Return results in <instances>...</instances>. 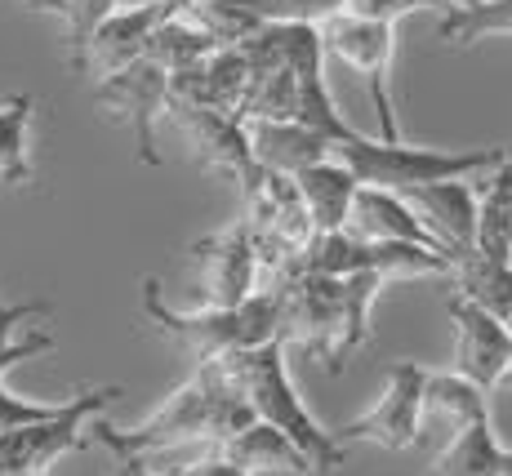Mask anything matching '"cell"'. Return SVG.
I'll list each match as a JSON object with an SVG mask.
<instances>
[{"label": "cell", "mask_w": 512, "mask_h": 476, "mask_svg": "<svg viewBox=\"0 0 512 476\" xmlns=\"http://www.w3.org/2000/svg\"><path fill=\"white\" fill-rule=\"evenodd\" d=\"M388 276L379 272H352V276H317V272H294L277 281L281 299V343H299L312 352L326 374H339L343 361L370 339V303Z\"/></svg>", "instance_id": "cell-1"}, {"label": "cell", "mask_w": 512, "mask_h": 476, "mask_svg": "<svg viewBox=\"0 0 512 476\" xmlns=\"http://www.w3.org/2000/svg\"><path fill=\"white\" fill-rule=\"evenodd\" d=\"M254 419V410L245 405V396H236L223 374L214 365H196V374L165 396V405L139 428H112V423L94 419L90 423V441L107 445L112 454H152L174 450V445H201V459L210 450H219L223 441L241 436Z\"/></svg>", "instance_id": "cell-2"}, {"label": "cell", "mask_w": 512, "mask_h": 476, "mask_svg": "<svg viewBox=\"0 0 512 476\" xmlns=\"http://www.w3.org/2000/svg\"><path fill=\"white\" fill-rule=\"evenodd\" d=\"M214 370L223 374V383L245 396V405L254 410V419L277 428L294 450L308 459L312 472H334L343 468V445L321 428L308 414V405L299 401L290 383V370H285V343L272 339L263 347H250V352H232L223 361H214Z\"/></svg>", "instance_id": "cell-3"}, {"label": "cell", "mask_w": 512, "mask_h": 476, "mask_svg": "<svg viewBox=\"0 0 512 476\" xmlns=\"http://www.w3.org/2000/svg\"><path fill=\"white\" fill-rule=\"evenodd\" d=\"M143 312L165 339H174L196 365H214L232 352H250L272 339H281V299L277 290H259L236 307H201L179 312L161 299V285L143 281Z\"/></svg>", "instance_id": "cell-4"}, {"label": "cell", "mask_w": 512, "mask_h": 476, "mask_svg": "<svg viewBox=\"0 0 512 476\" xmlns=\"http://www.w3.org/2000/svg\"><path fill=\"white\" fill-rule=\"evenodd\" d=\"M504 156V147H472V152H437V147H410V143H379L357 130L330 143V161L357 178V187H379V192H406L419 183H446V178H477L490 174Z\"/></svg>", "instance_id": "cell-5"}, {"label": "cell", "mask_w": 512, "mask_h": 476, "mask_svg": "<svg viewBox=\"0 0 512 476\" xmlns=\"http://www.w3.org/2000/svg\"><path fill=\"white\" fill-rule=\"evenodd\" d=\"M392 32H397L392 23H370L357 14H330L326 23H317L321 54H334L366 81L374 116H379V143H401L397 103H392V54H397Z\"/></svg>", "instance_id": "cell-6"}, {"label": "cell", "mask_w": 512, "mask_h": 476, "mask_svg": "<svg viewBox=\"0 0 512 476\" xmlns=\"http://www.w3.org/2000/svg\"><path fill=\"white\" fill-rule=\"evenodd\" d=\"M121 396V388H85L67 396L63 410L32 428L0 432V476H45L63 454L90 441V423Z\"/></svg>", "instance_id": "cell-7"}, {"label": "cell", "mask_w": 512, "mask_h": 476, "mask_svg": "<svg viewBox=\"0 0 512 476\" xmlns=\"http://www.w3.org/2000/svg\"><path fill=\"white\" fill-rule=\"evenodd\" d=\"M423 410H428V370L415 361H397L388 370V388L383 396L370 405L361 419H352L348 428L330 432L334 441L348 450L352 441H366V445H379V450H415L419 445V423H423Z\"/></svg>", "instance_id": "cell-8"}, {"label": "cell", "mask_w": 512, "mask_h": 476, "mask_svg": "<svg viewBox=\"0 0 512 476\" xmlns=\"http://www.w3.org/2000/svg\"><path fill=\"white\" fill-rule=\"evenodd\" d=\"M294 272H317V276L379 272L392 281V276H450V263L441 259V254L419 250V245L357 241V236H348V232H326L299 254V267H294Z\"/></svg>", "instance_id": "cell-9"}, {"label": "cell", "mask_w": 512, "mask_h": 476, "mask_svg": "<svg viewBox=\"0 0 512 476\" xmlns=\"http://www.w3.org/2000/svg\"><path fill=\"white\" fill-rule=\"evenodd\" d=\"M94 103L103 107V112H112L116 121L130 125L134 152H139L143 165H161V152H156V121L165 116V103H170V72H165L161 63L134 58V63L98 76Z\"/></svg>", "instance_id": "cell-10"}, {"label": "cell", "mask_w": 512, "mask_h": 476, "mask_svg": "<svg viewBox=\"0 0 512 476\" xmlns=\"http://www.w3.org/2000/svg\"><path fill=\"white\" fill-rule=\"evenodd\" d=\"M450 321H455V370L464 383H472L481 396H490L508 379L512 361V330L499 316L481 312L477 303L450 294Z\"/></svg>", "instance_id": "cell-11"}, {"label": "cell", "mask_w": 512, "mask_h": 476, "mask_svg": "<svg viewBox=\"0 0 512 476\" xmlns=\"http://www.w3.org/2000/svg\"><path fill=\"white\" fill-rule=\"evenodd\" d=\"M192 263L201 276V294L210 307H236L250 294H259V259H254V241L245 223L236 218L223 232H210L192 241Z\"/></svg>", "instance_id": "cell-12"}, {"label": "cell", "mask_w": 512, "mask_h": 476, "mask_svg": "<svg viewBox=\"0 0 512 476\" xmlns=\"http://www.w3.org/2000/svg\"><path fill=\"white\" fill-rule=\"evenodd\" d=\"M410 205V214L419 218V227L437 241L441 259H459L472 254L477 241V187L472 178H446V183H419L397 192Z\"/></svg>", "instance_id": "cell-13"}, {"label": "cell", "mask_w": 512, "mask_h": 476, "mask_svg": "<svg viewBox=\"0 0 512 476\" xmlns=\"http://www.w3.org/2000/svg\"><path fill=\"white\" fill-rule=\"evenodd\" d=\"M165 116L183 130V138L192 143L196 161L205 170H219L228 174L232 183H241L245 174L254 170V152H250V134L245 125L236 121L232 112H214V107H196V103H165Z\"/></svg>", "instance_id": "cell-14"}, {"label": "cell", "mask_w": 512, "mask_h": 476, "mask_svg": "<svg viewBox=\"0 0 512 476\" xmlns=\"http://www.w3.org/2000/svg\"><path fill=\"white\" fill-rule=\"evenodd\" d=\"M343 232L357 236V241H397V245H419L428 254H441L437 241L410 214V205L397 192H379V187H357L352 192V210Z\"/></svg>", "instance_id": "cell-15"}, {"label": "cell", "mask_w": 512, "mask_h": 476, "mask_svg": "<svg viewBox=\"0 0 512 476\" xmlns=\"http://www.w3.org/2000/svg\"><path fill=\"white\" fill-rule=\"evenodd\" d=\"M245 81H250L245 58L236 54V49H214L210 58H201V63L170 76V98L174 103H196V107H214V112L236 116Z\"/></svg>", "instance_id": "cell-16"}, {"label": "cell", "mask_w": 512, "mask_h": 476, "mask_svg": "<svg viewBox=\"0 0 512 476\" xmlns=\"http://www.w3.org/2000/svg\"><path fill=\"white\" fill-rule=\"evenodd\" d=\"M508 468H512V450L499 445L490 410H481L455 423V441L432 463L428 476H508Z\"/></svg>", "instance_id": "cell-17"}, {"label": "cell", "mask_w": 512, "mask_h": 476, "mask_svg": "<svg viewBox=\"0 0 512 476\" xmlns=\"http://www.w3.org/2000/svg\"><path fill=\"white\" fill-rule=\"evenodd\" d=\"M472 250L490 263H512V147L477 187V241Z\"/></svg>", "instance_id": "cell-18"}, {"label": "cell", "mask_w": 512, "mask_h": 476, "mask_svg": "<svg viewBox=\"0 0 512 476\" xmlns=\"http://www.w3.org/2000/svg\"><path fill=\"white\" fill-rule=\"evenodd\" d=\"M294 187H299L303 205H308V218H312V227H317V236L348 227L357 178L343 170L339 161H317V165H308V170H299L294 174Z\"/></svg>", "instance_id": "cell-19"}, {"label": "cell", "mask_w": 512, "mask_h": 476, "mask_svg": "<svg viewBox=\"0 0 512 476\" xmlns=\"http://www.w3.org/2000/svg\"><path fill=\"white\" fill-rule=\"evenodd\" d=\"M205 459H223V463H232V468H245L250 476H259V472H285V476L312 472L308 459H303L277 428H268V423H250L241 436L223 441L219 450H210Z\"/></svg>", "instance_id": "cell-20"}, {"label": "cell", "mask_w": 512, "mask_h": 476, "mask_svg": "<svg viewBox=\"0 0 512 476\" xmlns=\"http://www.w3.org/2000/svg\"><path fill=\"white\" fill-rule=\"evenodd\" d=\"M245 134H250L254 161L268 165V170H277V174L294 178L299 170H308V165L330 161L326 138L303 130V125H245Z\"/></svg>", "instance_id": "cell-21"}, {"label": "cell", "mask_w": 512, "mask_h": 476, "mask_svg": "<svg viewBox=\"0 0 512 476\" xmlns=\"http://www.w3.org/2000/svg\"><path fill=\"white\" fill-rule=\"evenodd\" d=\"M450 281H455L459 299L477 303L481 312L499 316L504 325L512 321V263H490L472 250L450 259Z\"/></svg>", "instance_id": "cell-22"}, {"label": "cell", "mask_w": 512, "mask_h": 476, "mask_svg": "<svg viewBox=\"0 0 512 476\" xmlns=\"http://www.w3.org/2000/svg\"><path fill=\"white\" fill-rule=\"evenodd\" d=\"M32 94H14L0 103V183L5 187H27L36 178L32 156H27V134H32Z\"/></svg>", "instance_id": "cell-23"}, {"label": "cell", "mask_w": 512, "mask_h": 476, "mask_svg": "<svg viewBox=\"0 0 512 476\" xmlns=\"http://www.w3.org/2000/svg\"><path fill=\"white\" fill-rule=\"evenodd\" d=\"M437 36L455 49L490 41V36H512V0H481V5L441 9Z\"/></svg>", "instance_id": "cell-24"}, {"label": "cell", "mask_w": 512, "mask_h": 476, "mask_svg": "<svg viewBox=\"0 0 512 476\" xmlns=\"http://www.w3.org/2000/svg\"><path fill=\"white\" fill-rule=\"evenodd\" d=\"M214 49H223V45L214 41L210 32H201V27H196L187 14H179V18H170V23L156 27L152 41H147V49H143V58L161 63L165 72L174 76V72H183V67L201 63V58H210Z\"/></svg>", "instance_id": "cell-25"}, {"label": "cell", "mask_w": 512, "mask_h": 476, "mask_svg": "<svg viewBox=\"0 0 512 476\" xmlns=\"http://www.w3.org/2000/svg\"><path fill=\"white\" fill-rule=\"evenodd\" d=\"M49 303H0V379H5V370H14L18 361H27V356H41L54 347V334H23V339H14V330L23 321H32V316H45Z\"/></svg>", "instance_id": "cell-26"}, {"label": "cell", "mask_w": 512, "mask_h": 476, "mask_svg": "<svg viewBox=\"0 0 512 476\" xmlns=\"http://www.w3.org/2000/svg\"><path fill=\"white\" fill-rule=\"evenodd\" d=\"M241 9L254 18L259 27L272 23H326L330 14H343V0H241Z\"/></svg>", "instance_id": "cell-27"}, {"label": "cell", "mask_w": 512, "mask_h": 476, "mask_svg": "<svg viewBox=\"0 0 512 476\" xmlns=\"http://www.w3.org/2000/svg\"><path fill=\"white\" fill-rule=\"evenodd\" d=\"M415 9H450L446 0H343V14L370 18V23H392L397 27Z\"/></svg>", "instance_id": "cell-28"}, {"label": "cell", "mask_w": 512, "mask_h": 476, "mask_svg": "<svg viewBox=\"0 0 512 476\" xmlns=\"http://www.w3.org/2000/svg\"><path fill=\"white\" fill-rule=\"evenodd\" d=\"M170 476H250V472L232 468V463H223V459H196V463H183V468H174Z\"/></svg>", "instance_id": "cell-29"}, {"label": "cell", "mask_w": 512, "mask_h": 476, "mask_svg": "<svg viewBox=\"0 0 512 476\" xmlns=\"http://www.w3.org/2000/svg\"><path fill=\"white\" fill-rule=\"evenodd\" d=\"M121 459V476H161L152 472V459H143V454H116Z\"/></svg>", "instance_id": "cell-30"}, {"label": "cell", "mask_w": 512, "mask_h": 476, "mask_svg": "<svg viewBox=\"0 0 512 476\" xmlns=\"http://www.w3.org/2000/svg\"><path fill=\"white\" fill-rule=\"evenodd\" d=\"M139 5H156V0H121V9H139Z\"/></svg>", "instance_id": "cell-31"}, {"label": "cell", "mask_w": 512, "mask_h": 476, "mask_svg": "<svg viewBox=\"0 0 512 476\" xmlns=\"http://www.w3.org/2000/svg\"><path fill=\"white\" fill-rule=\"evenodd\" d=\"M450 9H459V5H481V0H446Z\"/></svg>", "instance_id": "cell-32"}, {"label": "cell", "mask_w": 512, "mask_h": 476, "mask_svg": "<svg viewBox=\"0 0 512 476\" xmlns=\"http://www.w3.org/2000/svg\"><path fill=\"white\" fill-rule=\"evenodd\" d=\"M508 330H512V321H508Z\"/></svg>", "instance_id": "cell-33"}]
</instances>
